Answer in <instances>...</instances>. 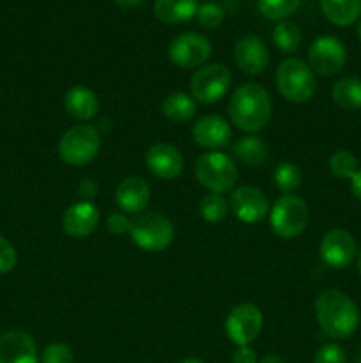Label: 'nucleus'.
Returning a JSON list of instances; mask_svg holds the SVG:
<instances>
[{
    "instance_id": "obj_16",
    "label": "nucleus",
    "mask_w": 361,
    "mask_h": 363,
    "mask_svg": "<svg viewBox=\"0 0 361 363\" xmlns=\"http://www.w3.org/2000/svg\"><path fill=\"white\" fill-rule=\"evenodd\" d=\"M234 59H236L237 67L244 74H260L268 67L269 52L268 46L264 45L260 38L257 35H244L236 43L234 48Z\"/></svg>"
},
{
    "instance_id": "obj_17",
    "label": "nucleus",
    "mask_w": 361,
    "mask_h": 363,
    "mask_svg": "<svg viewBox=\"0 0 361 363\" xmlns=\"http://www.w3.org/2000/svg\"><path fill=\"white\" fill-rule=\"evenodd\" d=\"M191 135H193V140L200 147L209 149V151H218V149L230 144V140H232V128H230V124L223 117L204 116L195 123Z\"/></svg>"
},
{
    "instance_id": "obj_15",
    "label": "nucleus",
    "mask_w": 361,
    "mask_h": 363,
    "mask_svg": "<svg viewBox=\"0 0 361 363\" xmlns=\"http://www.w3.org/2000/svg\"><path fill=\"white\" fill-rule=\"evenodd\" d=\"M98 223L99 209L88 201L74 202L62 215L64 233L71 238H76V240L91 236L98 229Z\"/></svg>"
},
{
    "instance_id": "obj_13",
    "label": "nucleus",
    "mask_w": 361,
    "mask_h": 363,
    "mask_svg": "<svg viewBox=\"0 0 361 363\" xmlns=\"http://www.w3.org/2000/svg\"><path fill=\"white\" fill-rule=\"evenodd\" d=\"M230 208L244 223H258L269 215V201L260 188L239 186L232 191Z\"/></svg>"
},
{
    "instance_id": "obj_1",
    "label": "nucleus",
    "mask_w": 361,
    "mask_h": 363,
    "mask_svg": "<svg viewBox=\"0 0 361 363\" xmlns=\"http://www.w3.org/2000/svg\"><path fill=\"white\" fill-rule=\"evenodd\" d=\"M315 315L322 332L331 339H349L361 321L357 305L345 293L328 289L315 301Z\"/></svg>"
},
{
    "instance_id": "obj_2",
    "label": "nucleus",
    "mask_w": 361,
    "mask_h": 363,
    "mask_svg": "<svg viewBox=\"0 0 361 363\" xmlns=\"http://www.w3.org/2000/svg\"><path fill=\"white\" fill-rule=\"evenodd\" d=\"M273 105L268 91L258 84H243L229 101V116L237 130L257 133L268 126Z\"/></svg>"
},
{
    "instance_id": "obj_43",
    "label": "nucleus",
    "mask_w": 361,
    "mask_h": 363,
    "mask_svg": "<svg viewBox=\"0 0 361 363\" xmlns=\"http://www.w3.org/2000/svg\"><path fill=\"white\" fill-rule=\"evenodd\" d=\"M357 38H360L361 41V20H360V25H357Z\"/></svg>"
},
{
    "instance_id": "obj_29",
    "label": "nucleus",
    "mask_w": 361,
    "mask_h": 363,
    "mask_svg": "<svg viewBox=\"0 0 361 363\" xmlns=\"http://www.w3.org/2000/svg\"><path fill=\"white\" fill-rule=\"evenodd\" d=\"M301 0H258V9L269 20H285L292 16Z\"/></svg>"
},
{
    "instance_id": "obj_40",
    "label": "nucleus",
    "mask_w": 361,
    "mask_h": 363,
    "mask_svg": "<svg viewBox=\"0 0 361 363\" xmlns=\"http://www.w3.org/2000/svg\"><path fill=\"white\" fill-rule=\"evenodd\" d=\"M258 363H285V362H283L280 357H276V354H265V357Z\"/></svg>"
},
{
    "instance_id": "obj_19",
    "label": "nucleus",
    "mask_w": 361,
    "mask_h": 363,
    "mask_svg": "<svg viewBox=\"0 0 361 363\" xmlns=\"http://www.w3.org/2000/svg\"><path fill=\"white\" fill-rule=\"evenodd\" d=\"M0 363H38L34 339L21 330L0 335Z\"/></svg>"
},
{
    "instance_id": "obj_9",
    "label": "nucleus",
    "mask_w": 361,
    "mask_h": 363,
    "mask_svg": "<svg viewBox=\"0 0 361 363\" xmlns=\"http://www.w3.org/2000/svg\"><path fill=\"white\" fill-rule=\"evenodd\" d=\"M262 312L253 303H241L227 315L225 330L236 346H250L262 332Z\"/></svg>"
},
{
    "instance_id": "obj_5",
    "label": "nucleus",
    "mask_w": 361,
    "mask_h": 363,
    "mask_svg": "<svg viewBox=\"0 0 361 363\" xmlns=\"http://www.w3.org/2000/svg\"><path fill=\"white\" fill-rule=\"evenodd\" d=\"M130 234L137 247L147 252H163L172 245L176 230L172 222L159 213L147 211L131 216Z\"/></svg>"
},
{
    "instance_id": "obj_28",
    "label": "nucleus",
    "mask_w": 361,
    "mask_h": 363,
    "mask_svg": "<svg viewBox=\"0 0 361 363\" xmlns=\"http://www.w3.org/2000/svg\"><path fill=\"white\" fill-rule=\"evenodd\" d=\"M200 215L207 223H219L229 215V202L222 194H207L200 201Z\"/></svg>"
},
{
    "instance_id": "obj_31",
    "label": "nucleus",
    "mask_w": 361,
    "mask_h": 363,
    "mask_svg": "<svg viewBox=\"0 0 361 363\" xmlns=\"http://www.w3.org/2000/svg\"><path fill=\"white\" fill-rule=\"evenodd\" d=\"M223 18H225V13H223L222 7L218 4H202L197 9V20L202 27L205 28H216L222 25Z\"/></svg>"
},
{
    "instance_id": "obj_42",
    "label": "nucleus",
    "mask_w": 361,
    "mask_h": 363,
    "mask_svg": "<svg viewBox=\"0 0 361 363\" xmlns=\"http://www.w3.org/2000/svg\"><path fill=\"white\" fill-rule=\"evenodd\" d=\"M356 266H357V272H360V275H361V252H360V254H357V261H356Z\"/></svg>"
},
{
    "instance_id": "obj_8",
    "label": "nucleus",
    "mask_w": 361,
    "mask_h": 363,
    "mask_svg": "<svg viewBox=\"0 0 361 363\" xmlns=\"http://www.w3.org/2000/svg\"><path fill=\"white\" fill-rule=\"evenodd\" d=\"M232 74L223 64H205L191 77V96L195 101L212 105L229 92Z\"/></svg>"
},
{
    "instance_id": "obj_41",
    "label": "nucleus",
    "mask_w": 361,
    "mask_h": 363,
    "mask_svg": "<svg viewBox=\"0 0 361 363\" xmlns=\"http://www.w3.org/2000/svg\"><path fill=\"white\" fill-rule=\"evenodd\" d=\"M183 363H204L200 360V358H186Z\"/></svg>"
},
{
    "instance_id": "obj_20",
    "label": "nucleus",
    "mask_w": 361,
    "mask_h": 363,
    "mask_svg": "<svg viewBox=\"0 0 361 363\" xmlns=\"http://www.w3.org/2000/svg\"><path fill=\"white\" fill-rule=\"evenodd\" d=\"M64 108L73 119L87 123L98 116L99 99L92 89L84 87V85H74L64 96Z\"/></svg>"
},
{
    "instance_id": "obj_3",
    "label": "nucleus",
    "mask_w": 361,
    "mask_h": 363,
    "mask_svg": "<svg viewBox=\"0 0 361 363\" xmlns=\"http://www.w3.org/2000/svg\"><path fill=\"white\" fill-rule=\"evenodd\" d=\"M276 89L292 103H306L314 98L317 80L311 67L301 59H285L276 69Z\"/></svg>"
},
{
    "instance_id": "obj_23",
    "label": "nucleus",
    "mask_w": 361,
    "mask_h": 363,
    "mask_svg": "<svg viewBox=\"0 0 361 363\" xmlns=\"http://www.w3.org/2000/svg\"><path fill=\"white\" fill-rule=\"evenodd\" d=\"M324 16L338 27H349L361 16V0H321Z\"/></svg>"
},
{
    "instance_id": "obj_32",
    "label": "nucleus",
    "mask_w": 361,
    "mask_h": 363,
    "mask_svg": "<svg viewBox=\"0 0 361 363\" xmlns=\"http://www.w3.org/2000/svg\"><path fill=\"white\" fill-rule=\"evenodd\" d=\"M41 363H74L73 350L66 344H50L41 354Z\"/></svg>"
},
{
    "instance_id": "obj_10",
    "label": "nucleus",
    "mask_w": 361,
    "mask_h": 363,
    "mask_svg": "<svg viewBox=\"0 0 361 363\" xmlns=\"http://www.w3.org/2000/svg\"><path fill=\"white\" fill-rule=\"evenodd\" d=\"M347 62V50L331 35H322L311 43L308 50V66L321 77H333L340 73Z\"/></svg>"
},
{
    "instance_id": "obj_14",
    "label": "nucleus",
    "mask_w": 361,
    "mask_h": 363,
    "mask_svg": "<svg viewBox=\"0 0 361 363\" xmlns=\"http://www.w3.org/2000/svg\"><path fill=\"white\" fill-rule=\"evenodd\" d=\"M145 165L149 172L158 179L172 181L180 176L184 169V160L179 149L172 144H154L145 155Z\"/></svg>"
},
{
    "instance_id": "obj_7",
    "label": "nucleus",
    "mask_w": 361,
    "mask_h": 363,
    "mask_svg": "<svg viewBox=\"0 0 361 363\" xmlns=\"http://www.w3.org/2000/svg\"><path fill=\"white\" fill-rule=\"evenodd\" d=\"M308 218H310V213H308L306 202L290 194L280 197L269 211L273 233L282 240H294L299 236L306 229Z\"/></svg>"
},
{
    "instance_id": "obj_36",
    "label": "nucleus",
    "mask_w": 361,
    "mask_h": 363,
    "mask_svg": "<svg viewBox=\"0 0 361 363\" xmlns=\"http://www.w3.org/2000/svg\"><path fill=\"white\" fill-rule=\"evenodd\" d=\"M78 195L81 199H85V201L91 202V199H94L98 195V183L94 179H91V177L81 179L80 184H78Z\"/></svg>"
},
{
    "instance_id": "obj_11",
    "label": "nucleus",
    "mask_w": 361,
    "mask_h": 363,
    "mask_svg": "<svg viewBox=\"0 0 361 363\" xmlns=\"http://www.w3.org/2000/svg\"><path fill=\"white\" fill-rule=\"evenodd\" d=\"M212 53L209 39L202 34L186 32L172 39L168 46V57L176 66L191 69L204 66Z\"/></svg>"
},
{
    "instance_id": "obj_21",
    "label": "nucleus",
    "mask_w": 361,
    "mask_h": 363,
    "mask_svg": "<svg viewBox=\"0 0 361 363\" xmlns=\"http://www.w3.org/2000/svg\"><path fill=\"white\" fill-rule=\"evenodd\" d=\"M268 145L260 137L248 135V137L239 138L232 145V156L244 167L250 169H258L268 162Z\"/></svg>"
},
{
    "instance_id": "obj_34",
    "label": "nucleus",
    "mask_w": 361,
    "mask_h": 363,
    "mask_svg": "<svg viewBox=\"0 0 361 363\" xmlns=\"http://www.w3.org/2000/svg\"><path fill=\"white\" fill-rule=\"evenodd\" d=\"M18 262V254L13 245L0 234V275L13 272Z\"/></svg>"
},
{
    "instance_id": "obj_6",
    "label": "nucleus",
    "mask_w": 361,
    "mask_h": 363,
    "mask_svg": "<svg viewBox=\"0 0 361 363\" xmlns=\"http://www.w3.org/2000/svg\"><path fill=\"white\" fill-rule=\"evenodd\" d=\"M101 149V135L92 124L81 123L69 128L59 140V156L71 167L91 163Z\"/></svg>"
},
{
    "instance_id": "obj_38",
    "label": "nucleus",
    "mask_w": 361,
    "mask_h": 363,
    "mask_svg": "<svg viewBox=\"0 0 361 363\" xmlns=\"http://www.w3.org/2000/svg\"><path fill=\"white\" fill-rule=\"evenodd\" d=\"M350 191L357 201H361V169H357V172L350 177Z\"/></svg>"
},
{
    "instance_id": "obj_24",
    "label": "nucleus",
    "mask_w": 361,
    "mask_h": 363,
    "mask_svg": "<svg viewBox=\"0 0 361 363\" xmlns=\"http://www.w3.org/2000/svg\"><path fill=\"white\" fill-rule=\"evenodd\" d=\"M163 116L172 123H188L197 112V101L186 92H172L163 99Z\"/></svg>"
},
{
    "instance_id": "obj_22",
    "label": "nucleus",
    "mask_w": 361,
    "mask_h": 363,
    "mask_svg": "<svg viewBox=\"0 0 361 363\" xmlns=\"http://www.w3.org/2000/svg\"><path fill=\"white\" fill-rule=\"evenodd\" d=\"M197 0H156L154 13L159 21L170 25L184 23L197 14Z\"/></svg>"
},
{
    "instance_id": "obj_27",
    "label": "nucleus",
    "mask_w": 361,
    "mask_h": 363,
    "mask_svg": "<svg viewBox=\"0 0 361 363\" xmlns=\"http://www.w3.org/2000/svg\"><path fill=\"white\" fill-rule=\"evenodd\" d=\"M273 181H275V186L280 191H283L285 195H289L290 191L297 190L301 186V181H303V174H301L299 167L294 165V163H280L278 167L273 172Z\"/></svg>"
},
{
    "instance_id": "obj_26",
    "label": "nucleus",
    "mask_w": 361,
    "mask_h": 363,
    "mask_svg": "<svg viewBox=\"0 0 361 363\" xmlns=\"http://www.w3.org/2000/svg\"><path fill=\"white\" fill-rule=\"evenodd\" d=\"M273 41L278 50L285 53H292L301 45V30L292 21H280L273 30Z\"/></svg>"
},
{
    "instance_id": "obj_18",
    "label": "nucleus",
    "mask_w": 361,
    "mask_h": 363,
    "mask_svg": "<svg viewBox=\"0 0 361 363\" xmlns=\"http://www.w3.org/2000/svg\"><path fill=\"white\" fill-rule=\"evenodd\" d=\"M151 201V188L144 177L130 176L124 177L115 190V202L120 213L126 215H138L144 213Z\"/></svg>"
},
{
    "instance_id": "obj_12",
    "label": "nucleus",
    "mask_w": 361,
    "mask_h": 363,
    "mask_svg": "<svg viewBox=\"0 0 361 363\" xmlns=\"http://www.w3.org/2000/svg\"><path fill=\"white\" fill-rule=\"evenodd\" d=\"M322 262L331 269H345L357 255V245L353 234L343 229H333L322 238L319 248Z\"/></svg>"
},
{
    "instance_id": "obj_30",
    "label": "nucleus",
    "mask_w": 361,
    "mask_h": 363,
    "mask_svg": "<svg viewBox=\"0 0 361 363\" xmlns=\"http://www.w3.org/2000/svg\"><path fill=\"white\" fill-rule=\"evenodd\" d=\"M357 160L350 151H336L329 158V170L340 179H350L357 172Z\"/></svg>"
},
{
    "instance_id": "obj_25",
    "label": "nucleus",
    "mask_w": 361,
    "mask_h": 363,
    "mask_svg": "<svg viewBox=\"0 0 361 363\" xmlns=\"http://www.w3.org/2000/svg\"><path fill=\"white\" fill-rule=\"evenodd\" d=\"M331 98L336 106L343 110L361 108V78L343 77L333 85Z\"/></svg>"
},
{
    "instance_id": "obj_4",
    "label": "nucleus",
    "mask_w": 361,
    "mask_h": 363,
    "mask_svg": "<svg viewBox=\"0 0 361 363\" xmlns=\"http://www.w3.org/2000/svg\"><path fill=\"white\" fill-rule=\"evenodd\" d=\"M195 176L198 183L207 188L211 194H225L230 191L237 183L239 170L236 162L229 155L219 151H209L198 156L195 163Z\"/></svg>"
},
{
    "instance_id": "obj_44",
    "label": "nucleus",
    "mask_w": 361,
    "mask_h": 363,
    "mask_svg": "<svg viewBox=\"0 0 361 363\" xmlns=\"http://www.w3.org/2000/svg\"><path fill=\"white\" fill-rule=\"evenodd\" d=\"M356 363H361V350H360V353H357V357H356Z\"/></svg>"
},
{
    "instance_id": "obj_35",
    "label": "nucleus",
    "mask_w": 361,
    "mask_h": 363,
    "mask_svg": "<svg viewBox=\"0 0 361 363\" xmlns=\"http://www.w3.org/2000/svg\"><path fill=\"white\" fill-rule=\"evenodd\" d=\"M130 225H131V220L120 211L113 213V215H110V218L106 220V227H108L110 233L113 234L130 233Z\"/></svg>"
},
{
    "instance_id": "obj_37",
    "label": "nucleus",
    "mask_w": 361,
    "mask_h": 363,
    "mask_svg": "<svg viewBox=\"0 0 361 363\" xmlns=\"http://www.w3.org/2000/svg\"><path fill=\"white\" fill-rule=\"evenodd\" d=\"M232 363H258V360L250 346H237V350L232 354Z\"/></svg>"
},
{
    "instance_id": "obj_39",
    "label": "nucleus",
    "mask_w": 361,
    "mask_h": 363,
    "mask_svg": "<svg viewBox=\"0 0 361 363\" xmlns=\"http://www.w3.org/2000/svg\"><path fill=\"white\" fill-rule=\"evenodd\" d=\"M113 2L120 7H137V6H140L144 0H113Z\"/></svg>"
},
{
    "instance_id": "obj_33",
    "label": "nucleus",
    "mask_w": 361,
    "mask_h": 363,
    "mask_svg": "<svg viewBox=\"0 0 361 363\" xmlns=\"http://www.w3.org/2000/svg\"><path fill=\"white\" fill-rule=\"evenodd\" d=\"M314 363H347L345 350L338 344H324L315 353Z\"/></svg>"
}]
</instances>
